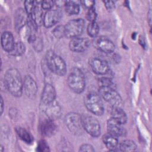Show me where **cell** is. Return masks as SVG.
Instances as JSON below:
<instances>
[{"instance_id":"obj_18","label":"cell","mask_w":152,"mask_h":152,"mask_svg":"<svg viewBox=\"0 0 152 152\" xmlns=\"http://www.w3.org/2000/svg\"><path fill=\"white\" fill-rule=\"evenodd\" d=\"M40 129L42 134L46 137L52 136L56 129V125L53 122V120L50 118L43 120L41 124Z\"/></svg>"},{"instance_id":"obj_8","label":"cell","mask_w":152,"mask_h":152,"mask_svg":"<svg viewBox=\"0 0 152 152\" xmlns=\"http://www.w3.org/2000/svg\"><path fill=\"white\" fill-rule=\"evenodd\" d=\"M81 119L84 129L91 136L98 137L100 135L101 128L99 122L93 116L88 115H82Z\"/></svg>"},{"instance_id":"obj_26","label":"cell","mask_w":152,"mask_h":152,"mask_svg":"<svg viewBox=\"0 0 152 152\" xmlns=\"http://www.w3.org/2000/svg\"><path fill=\"white\" fill-rule=\"evenodd\" d=\"M16 132L18 137L24 142L30 143L33 141V137L30 133L24 128L21 127L16 128Z\"/></svg>"},{"instance_id":"obj_28","label":"cell","mask_w":152,"mask_h":152,"mask_svg":"<svg viewBox=\"0 0 152 152\" xmlns=\"http://www.w3.org/2000/svg\"><path fill=\"white\" fill-rule=\"evenodd\" d=\"M98 84L99 87H110L115 88V84L112 79L106 77L100 78L98 81Z\"/></svg>"},{"instance_id":"obj_30","label":"cell","mask_w":152,"mask_h":152,"mask_svg":"<svg viewBox=\"0 0 152 152\" xmlns=\"http://www.w3.org/2000/svg\"><path fill=\"white\" fill-rule=\"evenodd\" d=\"M52 33L54 35V36L57 39H61V38L63 37L64 36H65L64 26L59 25V26H56L52 30Z\"/></svg>"},{"instance_id":"obj_16","label":"cell","mask_w":152,"mask_h":152,"mask_svg":"<svg viewBox=\"0 0 152 152\" xmlns=\"http://www.w3.org/2000/svg\"><path fill=\"white\" fill-rule=\"evenodd\" d=\"M56 98V91L53 86L49 83L45 84L41 97L42 104L44 105L50 104L55 102Z\"/></svg>"},{"instance_id":"obj_33","label":"cell","mask_w":152,"mask_h":152,"mask_svg":"<svg viewBox=\"0 0 152 152\" xmlns=\"http://www.w3.org/2000/svg\"><path fill=\"white\" fill-rule=\"evenodd\" d=\"M37 150L39 151H49V146L45 140L39 141L37 145Z\"/></svg>"},{"instance_id":"obj_27","label":"cell","mask_w":152,"mask_h":152,"mask_svg":"<svg viewBox=\"0 0 152 152\" xmlns=\"http://www.w3.org/2000/svg\"><path fill=\"white\" fill-rule=\"evenodd\" d=\"M87 31L90 36L92 37H96L99 31V25L96 21L90 22L87 26Z\"/></svg>"},{"instance_id":"obj_21","label":"cell","mask_w":152,"mask_h":152,"mask_svg":"<svg viewBox=\"0 0 152 152\" xmlns=\"http://www.w3.org/2000/svg\"><path fill=\"white\" fill-rule=\"evenodd\" d=\"M28 17L37 27L43 24L44 14L42 8H40L39 6H36L34 11L32 14L28 15Z\"/></svg>"},{"instance_id":"obj_24","label":"cell","mask_w":152,"mask_h":152,"mask_svg":"<svg viewBox=\"0 0 152 152\" xmlns=\"http://www.w3.org/2000/svg\"><path fill=\"white\" fill-rule=\"evenodd\" d=\"M119 148L122 151H134L137 149V145L132 140H125L119 144Z\"/></svg>"},{"instance_id":"obj_3","label":"cell","mask_w":152,"mask_h":152,"mask_svg":"<svg viewBox=\"0 0 152 152\" xmlns=\"http://www.w3.org/2000/svg\"><path fill=\"white\" fill-rule=\"evenodd\" d=\"M70 89L75 93H82L86 87V80L82 71L78 68L71 69L67 79Z\"/></svg>"},{"instance_id":"obj_29","label":"cell","mask_w":152,"mask_h":152,"mask_svg":"<svg viewBox=\"0 0 152 152\" xmlns=\"http://www.w3.org/2000/svg\"><path fill=\"white\" fill-rule=\"evenodd\" d=\"M37 1H24V10L26 11V12L30 15L33 13V12L34 11L37 4Z\"/></svg>"},{"instance_id":"obj_5","label":"cell","mask_w":152,"mask_h":152,"mask_svg":"<svg viewBox=\"0 0 152 152\" xmlns=\"http://www.w3.org/2000/svg\"><path fill=\"white\" fill-rule=\"evenodd\" d=\"M65 123L68 130L74 135H80L84 131L81 115L75 112L68 113L65 117Z\"/></svg>"},{"instance_id":"obj_36","label":"cell","mask_w":152,"mask_h":152,"mask_svg":"<svg viewBox=\"0 0 152 152\" xmlns=\"http://www.w3.org/2000/svg\"><path fill=\"white\" fill-rule=\"evenodd\" d=\"M104 5L108 10H113L115 8V2L112 1H104Z\"/></svg>"},{"instance_id":"obj_32","label":"cell","mask_w":152,"mask_h":152,"mask_svg":"<svg viewBox=\"0 0 152 152\" xmlns=\"http://www.w3.org/2000/svg\"><path fill=\"white\" fill-rule=\"evenodd\" d=\"M54 4H55V2L53 1L46 0V1H42L40 5L42 10L48 11L52 9V7H53Z\"/></svg>"},{"instance_id":"obj_9","label":"cell","mask_w":152,"mask_h":152,"mask_svg":"<svg viewBox=\"0 0 152 152\" xmlns=\"http://www.w3.org/2000/svg\"><path fill=\"white\" fill-rule=\"evenodd\" d=\"M89 64L92 71L99 75H104L109 72V66L107 62L99 58H92L90 59Z\"/></svg>"},{"instance_id":"obj_17","label":"cell","mask_w":152,"mask_h":152,"mask_svg":"<svg viewBox=\"0 0 152 152\" xmlns=\"http://www.w3.org/2000/svg\"><path fill=\"white\" fill-rule=\"evenodd\" d=\"M1 40L3 49L8 53L12 49L15 43L13 34L8 31H5L2 33Z\"/></svg>"},{"instance_id":"obj_7","label":"cell","mask_w":152,"mask_h":152,"mask_svg":"<svg viewBox=\"0 0 152 152\" xmlns=\"http://www.w3.org/2000/svg\"><path fill=\"white\" fill-rule=\"evenodd\" d=\"M84 26V21L82 18L70 20L64 26L65 37L70 39L78 37L83 33Z\"/></svg>"},{"instance_id":"obj_11","label":"cell","mask_w":152,"mask_h":152,"mask_svg":"<svg viewBox=\"0 0 152 152\" xmlns=\"http://www.w3.org/2000/svg\"><path fill=\"white\" fill-rule=\"evenodd\" d=\"M61 18V12L58 10H50L44 14L43 24L46 27H51L57 24Z\"/></svg>"},{"instance_id":"obj_13","label":"cell","mask_w":152,"mask_h":152,"mask_svg":"<svg viewBox=\"0 0 152 152\" xmlns=\"http://www.w3.org/2000/svg\"><path fill=\"white\" fill-rule=\"evenodd\" d=\"M23 90L30 99H34L36 95L37 87L34 80L30 75H26L23 79Z\"/></svg>"},{"instance_id":"obj_23","label":"cell","mask_w":152,"mask_h":152,"mask_svg":"<svg viewBox=\"0 0 152 152\" xmlns=\"http://www.w3.org/2000/svg\"><path fill=\"white\" fill-rule=\"evenodd\" d=\"M64 8L66 12L70 15H76L80 12V5L72 1H65Z\"/></svg>"},{"instance_id":"obj_2","label":"cell","mask_w":152,"mask_h":152,"mask_svg":"<svg viewBox=\"0 0 152 152\" xmlns=\"http://www.w3.org/2000/svg\"><path fill=\"white\" fill-rule=\"evenodd\" d=\"M46 63L48 68L55 74L63 76L66 72V65L64 59L53 51L49 50L46 55Z\"/></svg>"},{"instance_id":"obj_12","label":"cell","mask_w":152,"mask_h":152,"mask_svg":"<svg viewBox=\"0 0 152 152\" xmlns=\"http://www.w3.org/2000/svg\"><path fill=\"white\" fill-rule=\"evenodd\" d=\"M90 45L88 39L84 37H75L71 39L69 48L71 50L75 52H81L87 50Z\"/></svg>"},{"instance_id":"obj_6","label":"cell","mask_w":152,"mask_h":152,"mask_svg":"<svg viewBox=\"0 0 152 152\" xmlns=\"http://www.w3.org/2000/svg\"><path fill=\"white\" fill-rule=\"evenodd\" d=\"M99 94L102 99L111 105V107L122 106V98L120 94L116 91L115 88L110 87H99Z\"/></svg>"},{"instance_id":"obj_20","label":"cell","mask_w":152,"mask_h":152,"mask_svg":"<svg viewBox=\"0 0 152 152\" xmlns=\"http://www.w3.org/2000/svg\"><path fill=\"white\" fill-rule=\"evenodd\" d=\"M102 140L106 148L110 151H115L116 148L118 146L117 137L108 132L103 135Z\"/></svg>"},{"instance_id":"obj_19","label":"cell","mask_w":152,"mask_h":152,"mask_svg":"<svg viewBox=\"0 0 152 152\" xmlns=\"http://www.w3.org/2000/svg\"><path fill=\"white\" fill-rule=\"evenodd\" d=\"M111 118L122 124H125L127 121V116L121 107L113 106L110 110Z\"/></svg>"},{"instance_id":"obj_31","label":"cell","mask_w":152,"mask_h":152,"mask_svg":"<svg viewBox=\"0 0 152 152\" xmlns=\"http://www.w3.org/2000/svg\"><path fill=\"white\" fill-rule=\"evenodd\" d=\"M97 18V13L94 7L88 10L86 14V18L90 22H94Z\"/></svg>"},{"instance_id":"obj_10","label":"cell","mask_w":152,"mask_h":152,"mask_svg":"<svg viewBox=\"0 0 152 152\" xmlns=\"http://www.w3.org/2000/svg\"><path fill=\"white\" fill-rule=\"evenodd\" d=\"M93 44L98 50L106 53H112L115 49L114 43L109 39L104 36L95 37Z\"/></svg>"},{"instance_id":"obj_25","label":"cell","mask_w":152,"mask_h":152,"mask_svg":"<svg viewBox=\"0 0 152 152\" xmlns=\"http://www.w3.org/2000/svg\"><path fill=\"white\" fill-rule=\"evenodd\" d=\"M26 50V46L21 42H15L12 49L9 52V54L12 56H18L24 53Z\"/></svg>"},{"instance_id":"obj_1","label":"cell","mask_w":152,"mask_h":152,"mask_svg":"<svg viewBox=\"0 0 152 152\" xmlns=\"http://www.w3.org/2000/svg\"><path fill=\"white\" fill-rule=\"evenodd\" d=\"M4 84L9 92L15 97H20L23 91V80L15 68L8 69L4 76Z\"/></svg>"},{"instance_id":"obj_34","label":"cell","mask_w":152,"mask_h":152,"mask_svg":"<svg viewBox=\"0 0 152 152\" xmlns=\"http://www.w3.org/2000/svg\"><path fill=\"white\" fill-rule=\"evenodd\" d=\"M81 4H82V5L86 9L89 10L91 8L94 7L95 2L94 1H91V0H84V1H80Z\"/></svg>"},{"instance_id":"obj_22","label":"cell","mask_w":152,"mask_h":152,"mask_svg":"<svg viewBox=\"0 0 152 152\" xmlns=\"http://www.w3.org/2000/svg\"><path fill=\"white\" fill-rule=\"evenodd\" d=\"M44 106H45V112L49 118L53 120L54 118H58L60 115V107L58 105L55 104V102Z\"/></svg>"},{"instance_id":"obj_37","label":"cell","mask_w":152,"mask_h":152,"mask_svg":"<svg viewBox=\"0 0 152 152\" xmlns=\"http://www.w3.org/2000/svg\"><path fill=\"white\" fill-rule=\"evenodd\" d=\"M4 110V101L2 97H1V114L2 113Z\"/></svg>"},{"instance_id":"obj_15","label":"cell","mask_w":152,"mask_h":152,"mask_svg":"<svg viewBox=\"0 0 152 152\" xmlns=\"http://www.w3.org/2000/svg\"><path fill=\"white\" fill-rule=\"evenodd\" d=\"M122 125L123 124L110 118L107 122V132L117 137L124 135L126 131Z\"/></svg>"},{"instance_id":"obj_14","label":"cell","mask_w":152,"mask_h":152,"mask_svg":"<svg viewBox=\"0 0 152 152\" xmlns=\"http://www.w3.org/2000/svg\"><path fill=\"white\" fill-rule=\"evenodd\" d=\"M28 14L23 8L17 9L14 15V27L17 31H19L26 24H27Z\"/></svg>"},{"instance_id":"obj_4","label":"cell","mask_w":152,"mask_h":152,"mask_svg":"<svg viewBox=\"0 0 152 152\" xmlns=\"http://www.w3.org/2000/svg\"><path fill=\"white\" fill-rule=\"evenodd\" d=\"M84 104L87 109L95 115H102L104 112V106L102 97L99 93L89 92L84 99Z\"/></svg>"},{"instance_id":"obj_35","label":"cell","mask_w":152,"mask_h":152,"mask_svg":"<svg viewBox=\"0 0 152 152\" xmlns=\"http://www.w3.org/2000/svg\"><path fill=\"white\" fill-rule=\"evenodd\" d=\"M79 151L91 152V151H94V149L93 148V147L91 145L88 144H83L81 146H80Z\"/></svg>"}]
</instances>
